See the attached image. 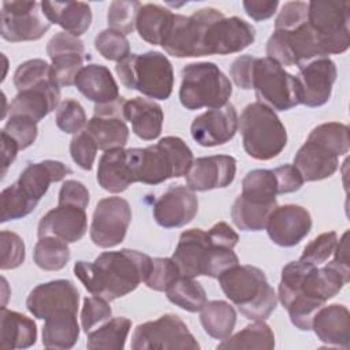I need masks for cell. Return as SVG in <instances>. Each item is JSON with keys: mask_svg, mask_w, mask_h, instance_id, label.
Listing matches in <instances>:
<instances>
[{"mask_svg": "<svg viewBox=\"0 0 350 350\" xmlns=\"http://www.w3.org/2000/svg\"><path fill=\"white\" fill-rule=\"evenodd\" d=\"M37 204L38 201L29 197L15 182L5 187L0 194V221L5 223L22 219L31 213Z\"/></svg>", "mask_w": 350, "mask_h": 350, "instance_id": "cell-43", "label": "cell"}, {"mask_svg": "<svg viewBox=\"0 0 350 350\" xmlns=\"http://www.w3.org/2000/svg\"><path fill=\"white\" fill-rule=\"evenodd\" d=\"M167 298L183 310L196 313L206 304L205 288L194 278L179 276L165 290Z\"/></svg>", "mask_w": 350, "mask_h": 350, "instance_id": "cell-41", "label": "cell"}, {"mask_svg": "<svg viewBox=\"0 0 350 350\" xmlns=\"http://www.w3.org/2000/svg\"><path fill=\"white\" fill-rule=\"evenodd\" d=\"M275 347V335L264 321H254L235 335H230L217 345V349H265Z\"/></svg>", "mask_w": 350, "mask_h": 350, "instance_id": "cell-40", "label": "cell"}, {"mask_svg": "<svg viewBox=\"0 0 350 350\" xmlns=\"http://www.w3.org/2000/svg\"><path fill=\"white\" fill-rule=\"evenodd\" d=\"M231 93V81L215 63H190L182 68L179 100L186 109L220 108L227 104Z\"/></svg>", "mask_w": 350, "mask_h": 350, "instance_id": "cell-8", "label": "cell"}, {"mask_svg": "<svg viewBox=\"0 0 350 350\" xmlns=\"http://www.w3.org/2000/svg\"><path fill=\"white\" fill-rule=\"evenodd\" d=\"M3 131L16 141L21 150L33 145L38 134L37 122L23 115H10Z\"/></svg>", "mask_w": 350, "mask_h": 350, "instance_id": "cell-52", "label": "cell"}, {"mask_svg": "<svg viewBox=\"0 0 350 350\" xmlns=\"http://www.w3.org/2000/svg\"><path fill=\"white\" fill-rule=\"evenodd\" d=\"M237 174V160L228 154L198 157L187 171L186 183L194 191L223 189L232 183Z\"/></svg>", "mask_w": 350, "mask_h": 350, "instance_id": "cell-24", "label": "cell"}, {"mask_svg": "<svg viewBox=\"0 0 350 350\" xmlns=\"http://www.w3.org/2000/svg\"><path fill=\"white\" fill-rule=\"evenodd\" d=\"M124 97L108 104H96L92 119L88 120L85 130L96 141L100 150L123 148L129 141V127L126 124L123 107Z\"/></svg>", "mask_w": 350, "mask_h": 350, "instance_id": "cell-17", "label": "cell"}, {"mask_svg": "<svg viewBox=\"0 0 350 350\" xmlns=\"http://www.w3.org/2000/svg\"><path fill=\"white\" fill-rule=\"evenodd\" d=\"M133 350H198L200 343L186 323L174 313H165L154 321L138 324L131 336Z\"/></svg>", "mask_w": 350, "mask_h": 350, "instance_id": "cell-11", "label": "cell"}, {"mask_svg": "<svg viewBox=\"0 0 350 350\" xmlns=\"http://www.w3.org/2000/svg\"><path fill=\"white\" fill-rule=\"evenodd\" d=\"M1 238V269H14L25 261V243L23 239L12 232L3 230Z\"/></svg>", "mask_w": 350, "mask_h": 350, "instance_id": "cell-55", "label": "cell"}, {"mask_svg": "<svg viewBox=\"0 0 350 350\" xmlns=\"http://www.w3.org/2000/svg\"><path fill=\"white\" fill-rule=\"evenodd\" d=\"M98 185L109 193H122L133 183L126 161V149L115 148L105 150L98 160Z\"/></svg>", "mask_w": 350, "mask_h": 350, "instance_id": "cell-35", "label": "cell"}, {"mask_svg": "<svg viewBox=\"0 0 350 350\" xmlns=\"http://www.w3.org/2000/svg\"><path fill=\"white\" fill-rule=\"evenodd\" d=\"M242 196L264 202H276L278 182L273 170H252L242 180Z\"/></svg>", "mask_w": 350, "mask_h": 350, "instance_id": "cell-44", "label": "cell"}, {"mask_svg": "<svg viewBox=\"0 0 350 350\" xmlns=\"http://www.w3.org/2000/svg\"><path fill=\"white\" fill-rule=\"evenodd\" d=\"M278 202H262L239 194L231 208L232 223L243 231H261Z\"/></svg>", "mask_w": 350, "mask_h": 350, "instance_id": "cell-37", "label": "cell"}, {"mask_svg": "<svg viewBox=\"0 0 350 350\" xmlns=\"http://www.w3.org/2000/svg\"><path fill=\"white\" fill-rule=\"evenodd\" d=\"M309 141L317 142L338 156H343L350 149L349 127L343 123L328 122L314 127L308 135Z\"/></svg>", "mask_w": 350, "mask_h": 350, "instance_id": "cell-45", "label": "cell"}, {"mask_svg": "<svg viewBox=\"0 0 350 350\" xmlns=\"http://www.w3.org/2000/svg\"><path fill=\"white\" fill-rule=\"evenodd\" d=\"M115 71L122 85L156 100H167L174 88L172 64L157 51L130 53L118 62Z\"/></svg>", "mask_w": 350, "mask_h": 350, "instance_id": "cell-6", "label": "cell"}, {"mask_svg": "<svg viewBox=\"0 0 350 350\" xmlns=\"http://www.w3.org/2000/svg\"><path fill=\"white\" fill-rule=\"evenodd\" d=\"M96 51L107 60L120 62L130 55V42L120 31L105 29L94 38Z\"/></svg>", "mask_w": 350, "mask_h": 350, "instance_id": "cell-48", "label": "cell"}, {"mask_svg": "<svg viewBox=\"0 0 350 350\" xmlns=\"http://www.w3.org/2000/svg\"><path fill=\"white\" fill-rule=\"evenodd\" d=\"M312 217L306 208L295 204L276 206L268 216L265 230L271 241L283 247L298 245L310 231Z\"/></svg>", "mask_w": 350, "mask_h": 350, "instance_id": "cell-20", "label": "cell"}, {"mask_svg": "<svg viewBox=\"0 0 350 350\" xmlns=\"http://www.w3.org/2000/svg\"><path fill=\"white\" fill-rule=\"evenodd\" d=\"M245 12L254 21H264L271 18L279 5L278 0L258 1V0H245L242 3Z\"/></svg>", "mask_w": 350, "mask_h": 350, "instance_id": "cell-61", "label": "cell"}, {"mask_svg": "<svg viewBox=\"0 0 350 350\" xmlns=\"http://www.w3.org/2000/svg\"><path fill=\"white\" fill-rule=\"evenodd\" d=\"M200 312V321L209 336L223 340L231 335L237 323V313L231 304L221 299L206 301Z\"/></svg>", "mask_w": 350, "mask_h": 350, "instance_id": "cell-38", "label": "cell"}, {"mask_svg": "<svg viewBox=\"0 0 350 350\" xmlns=\"http://www.w3.org/2000/svg\"><path fill=\"white\" fill-rule=\"evenodd\" d=\"M308 25L317 38L323 57L343 53L350 45V3H308Z\"/></svg>", "mask_w": 350, "mask_h": 350, "instance_id": "cell-9", "label": "cell"}, {"mask_svg": "<svg viewBox=\"0 0 350 350\" xmlns=\"http://www.w3.org/2000/svg\"><path fill=\"white\" fill-rule=\"evenodd\" d=\"M221 11L208 7L196 11L190 16L175 14L170 33L161 46L174 57H201L204 34L208 25Z\"/></svg>", "mask_w": 350, "mask_h": 350, "instance_id": "cell-12", "label": "cell"}, {"mask_svg": "<svg viewBox=\"0 0 350 350\" xmlns=\"http://www.w3.org/2000/svg\"><path fill=\"white\" fill-rule=\"evenodd\" d=\"M37 325L33 319L10 310L5 306L0 312V347L27 349L36 343Z\"/></svg>", "mask_w": 350, "mask_h": 350, "instance_id": "cell-33", "label": "cell"}, {"mask_svg": "<svg viewBox=\"0 0 350 350\" xmlns=\"http://www.w3.org/2000/svg\"><path fill=\"white\" fill-rule=\"evenodd\" d=\"M51 27V22L37 1H3L1 37L10 42L40 40Z\"/></svg>", "mask_w": 350, "mask_h": 350, "instance_id": "cell-14", "label": "cell"}, {"mask_svg": "<svg viewBox=\"0 0 350 350\" xmlns=\"http://www.w3.org/2000/svg\"><path fill=\"white\" fill-rule=\"evenodd\" d=\"M41 10L45 18L59 25L66 33L79 37L92 23V10L82 1H41Z\"/></svg>", "mask_w": 350, "mask_h": 350, "instance_id": "cell-31", "label": "cell"}, {"mask_svg": "<svg viewBox=\"0 0 350 350\" xmlns=\"http://www.w3.org/2000/svg\"><path fill=\"white\" fill-rule=\"evenodd\" d=\"M97 149L98 148L96 141L85 129L74 134L70 142V154L74 163L86 171H90L93 168Z\"/></svg>", "mask_w": 350, "mask_h": 350, "instance_id": "cell-53", "label": "cell"}, {"mask_svg": "<svg viewBox=\"0 0 350 350\" xmlns=\"http://www.w3.org/2000/svg\"><path fill=\"white\" fill-rule=\"evenodd\" d=\"M347 237H349V231H346L339 243H336L335 250H334V260L329 261L332 265H335L338 269H340L342 272L350 275V265H349V243H347Z\"/></svg>", "mask_w": 350, "mask_h": 350, "instance_id": "cell-63", "label": "cell"}, {"mask_svg": "<svg viewBox=\"0 0 350 350\" xmlns=\"http://www.w3.org/2000/svg\"><path fill=\"white\" fill-rule=\"evenodd\" d=\"M293 165L299 171L304 180H321L335 174L339 165V156L325 146L306 139L295 153Z\"/></svg>", "mask_w": 350, "mask_h": 350, "instance_id": "cell-28", "label": "cell"}, {"mask_svg": "<svg viewBox=\"0 0 350 350\" xmlns=\"http://www.w3.org/2000/svg\"><path fill=\"white\" fill-rule=\"evenodd\" d=\"M295 75L299 104L314 108L324 105L336 81V66L329 57H317L301 67Z\"/></svg>", "mask_w": 350, "mask_h": 350, "instance_id": "cell-18", "label": "cell"}, {"mask_svg": "<svg viewBox=\"0 0 350 350\" xmlns=\"http://www.w3.org/2000/svg\"><path fill=\"white\" fill-rule=\"evenodd\" d=\"M75 88L96 104H108L120 97L119 86L109 68L103 64H88L77 74Z\"/></svg>", "mask_w": 350, "mask_h": 350, "instance_id": "cell-29", "label": "cell"}, {"mask_svg": "<svg viewBox=\"0 0 350 350\" xmlns=\"http://www.w3.org/2000/svg\"><path fill=\"white\" fill-rule=\"evenodd\" d=\"M179 276V268L172 258L156 257L152 258V269L145 280V284L154 291H165L167 287Z\"/></svg>", "mask_w": 350, "mask_h": 350, "instance_id": "cell-51", "label": "cell"}, {"mask_svg": "<svg viewBox=\"0 0 350 350\" xmlns=\"http://www.w3.org/2000/svg\"><path fill=\"white\" fill-rule=\"evenodd\" d=\"M79 336L77 312L59 310L45 319L42 345L45 349H71Z\"/></svg>", "mask_w": 350, "mask_h": 350, "instance_id": "cell-34", "label": "cell"}, {"mask_svg": "<svg viewBox=\"0 0 350 350\" xmlns=\"http://www.w3.org/2000/svg\"><path fill=\"white\" fill-rule=\"evenodd\" d=\"M68 174H71V170L62 161L42 160L40 163H29L16 183L29 197L40 201L51 183L64 179Z\"/></svg>", "mask_w": 350, "mask_h": 350, "instance_id": "cell-32", "label": "cell"}, {"mask_svg": "<svg viewBox=\"0 0 350 350\" xmlns=\"http://www.w3.org/2000/svg\"><path fill=\"white\" fill-rule=\"evenodd\" d=\"M152 269V258L138 250L104 252L93 262L79 260L74 273L85 288L107 301L124 297L145 282Z\"/></svg>", "mask_w": 350, "mask_h": 350, "instance_id": "cell-1", "label": "cell"}, {"mask_svg": "<svg viewBox=\"0 0 350 350\" xmlns=\"http://www.w3.org/2000/svg\"><path fill=\"white\" fill-rule=\"evenodd\" d=\"M238 130V115L232 104L208 109L194 118L190 131L193 139L201 146H217L234 138Z\"/></svg>", "mask_w": 350, "mask_h": 350, "instance_id": "cell-23", "label": "cell"}, {"mask_svg": "<svg viewBox=\"0 0 350 350\" xmlns=\"http://www.w3.org/2000/svg\"><path fill=\"white\" fill-rule=\"evenodd\" d=\"M245 152L256 160L276 157L287 144V131L276 112L262 103L245 107L238 118Z\"/></svg>", "mask_w": 350, "mask_h": 350, "instance_id": "cell-7", "label": "cell"}, {"mask_svg": "<svg viewBox=\"0 0 350 350\" xmlns=\"http://www.w3.org/2000/svg\"><path fill=\"white\" fill-rule=\"evenodd\" d=\"M89 201H90L89 190L82 182L74 180V179H68L63 182L59 191V200H57L59 205L67 204V205H75L86 209V206L89 205Z\"/></svg>", "mask_w": 350, "mask_h": 350, "instance_id": "cell-57", "label": "cell"}, {"mask_svg": "<svg viewBox=\"0 0 350 350\" xmlns=\"http://www.w3.org/2000/svg\"><path fill=\"white\" fill-rule=\"evenodd\" d=\"M267 57L287 67H301L313 57H323L308 21L288 30H273L267 42Z\"/></svg>", "mask_w": 350, "mask_h": 350, "instance_id": "cell-13", "label": "cell"}, {"mask_svg": "<svg viewBox=\"0 0 350 350\" xmlns=\"http://www.w3.org/2000/svg\"><path fill=\"white\" fill-rule=\"evenodd\" d=\"M139 7H141V3L135 0L112 1L108 7V14H107L109 29L120 31L124 36L133 33V30L135 29V21H137V14Z\"/></svg>", "mask_w": 350, "mask_h": 350, "instance_id": "cell-47", "label": "cell"}, {"mask_svg": "<svg viewBox=\"0 0 350 350\" xmlns=\"http://www.w3.org/2000/svg\"><path fill=\"white\" fill-rule=\"evenodd\" d=\"M336 243H338V235L335 231L323 232L319 237H316L314 239H312L304 247V252H302L299 260L306 261L313 265L323 264L334 253Z\"/></svg>", "mask_w": 350, "mask_h": 350, "instance_id": "cell-54", "label": "cell"}, {"mask_svg": "<svg viewBox=\"0 0 350 350\" xmlns=\"http://www.w3.org/2000/svg\"><path fill=\"white\" fill-rule=\"evenodd\" d=\"M60 101V86L56 81H48L38 86L18 92L10 104V115L29 116L37 123L52 112Z\"/></svg>", "mask_w": 350, "mask_h": 350, "instance_id": "cell-26", "label": "cell"}, {"mask_svg": "<svg viewBox=\"0 0 350 350\" xmlns=\"http://www.w3.org/2000/svg\"><path fill=\"white\" fill-rule=\"evenodd\" d=\"M124 119L131 123L133 133L145 141L156 139L163 129V109L153 100L134 97L126 100L123 107Z\"/></svg>", "mask_w": 350, "mask_h": 350, "instance_id": "cell-30", "label": "cell"}, {"mask_svg": "<svg viewBox=\"0 0 350 350\" xmlns=\"http://www.w3.org/2000/svg\"><path fill=\"white\" fill-rule=\"evenodd\" d=\"M131 328V320L123 316L109 319L88 334L89 350H122Z\"/></svg>", "mask_w": 350, "mask_h": 350, "instance_id": "cell-39", "label": "cell"}, {"mask_svg": "<svg viewBox=\"0 0 350 350\" xmlns=\"http://www.w3.org/2000/svg\"><path fill=\"white\" fill-rule=\"evenodd\" d=\"M226 297L249 320L264 321L275 310L278 295L264 271L253 265H234L217 276Z\"/></svg>", "mask_w": 350, "mask_h": 350, "instance_id": "cell-3", "label": "cell"}, {"mask_svg": "<svg viewBox=\"0 0 350 350\" xmlns=\"http://www.w3.org/2000/svg\"><path fill=\"white\" fill-rule=\"evenodd\" d=\"M256 57L250 55H242L237 57L230 67V77L234 83L243 89H252V75H253V64Z\"/></svg>", "mask_w": 350, "mask_h": 350, "instance_id": "cell-58", "label": "cell"}, {"mask_svg": "<svg viewBox=\"0 0 350 350\" xmlns=\"http://www.w3.org/2000/svg\"><path fill=\"white\" fill-rule=\"evenodd\" d=\"M310 329L325 345L350 347V313L345 305L321 306L313 316Z\"/></svg>", "mask_w": 350, "mask_h": 350, "instance_id": "cell-27", "label": "cell"}, {"mask_svg": "<svg viewBox=\"0 0 350 350\" xmlns=\"http://www.w3.org/2000/svg\"><path fill=\"white\" fill-rule=\"evenodd\" d=\"M126 161L133 183L159 185L186 175L194 157L182 138L168 135L146 148L126 149Z\"/></svg>", "mask_w": 350, "mask_h": 350, "instance_id": "cell-2", "label": "cell"}, {"mask_svg": "<svg viewBox=\"0 0 350 350\" xmlns=\"http://www.w3.org/2000/svg\"><path fill=\"white\" fill-rule=\"evenodd\" d=\"M52 79L55 81L52 66L42 59H30L18 66L14 72V85L18 92L38 86Z\"/></svg>", "mask_w": 350, "mask_h": 350, "instance_id": "cell-46", "label": "cell"}, {"mask_svg": "<svg viewBox=\"0 0 350 350\" xmlns=\"http://www.w3.org/2000/svg\"><path fill=\"white\" fill-rule=\"evenodd\" d=\"M308 21V3L287 1L283 4L275 21V30H288Z\"/></svg>", "mask_w": 350, "mask_h": 350, "instance_id": "cell-56", "label": "cell"}, {"mask_svg": "<svg viewBox=\"0 0 350 350\" xmlns=\"http://www.w3.org/2000/svg\"><path fill=\"white\" fill-rule=\"evenodd\" d=\"M256 29L239 16L226 18L220 12L206 27L202 41L204 56L230 55L254 42Z\"/></svg>", "mask_w": 350, "mask_h": 350, "instance_id": "cell-16", "label": "cell"}, {"mask_svg": "<svg viewBox=\"0 0 350 350\" xmlns=\"http://www.w3.org/2000/svg\"><path fill=\"white\" fill-rule=\"evenodd\" d=\"M88 123L86 113L79 101L74 98L63 100L56 109V126L66 134H77Z\"/></svg>", "mask_w": 350, "mask_h": 350, "instance_id": "cell-49", "label": "cell"}, {"mask_svg": "<svg viewBox=\"0 0 350 350\" xmlns=\"http://www.w3.org/2000/svg\"><path fill=\"white\" fill-rule=\"evenodd\" d=\"M349 279L350 275L342 272L331 262L317 268V265L302 260L290 261L282 269L278 298L283 308L297 297L325 304L343 288Z\"/></svg>", "mask_w": 350, "mask_h": 350, "instance_id": "cell-4", "label": "cell"}, {"mask_svg": "<svg viewBox=\"0 0 350 350\" xmlns=\"http://www.w3.org/2000/svg\"><path fill=\"white\" fill-rule=\"evenodd\" d=\"M88 230V216L83 208L75 205H59L46 212L37 228L38 238L56 237L67 243L82 239Z\"/></svg>", "mask_w": 350, "mask_h": 350, "instance_id": "cell-25", "label": "cell"}, {"mask_svg": "<svg viewBox=\"0 0 350 350\" xmlns=\"http://www.w3.org/2000/svg\"><path fill=\"white\" fill-rule=\"evenodd\" d=\"M252 89L258 103L273 111H288L299 104L295 77L269 57H256Z\"/></svg>", "mask_w": 350, "mask_h": 350, "instance_id": "cell-10", "label": "cell"}, {"mask_svg": "<svg viewBox=\"0 0 350 350\" xmlns=\"http://www.w3.org/2000/svg\"><path fill=\"white\" fill-rule=\"evenodd\" d=\"M19 145L16 144V141H14L7 133H4L1 130V164H3V170H1V175L4 176L8 167L14 163V160L16 159L18 154Z\"/></svg>", "mask_w": 350, "mask_h": 350, "instance_id": "cell-62", "label": "cell"}, {"mask_svg": "<svg viewBox=\"0 0 350 350\" xmlns=\"http://www.w3.org/2000/svg\"><path fill=\"white\" fill-rule=\"evenodd\" d=\"M175 14L159 4H144L139 7L135 21V29L139 37L152 44L161 45L170 33Z\"/></svg>", "mask_w": 350, "mask_h": 350, "instance_id": "cell-36", "label": "cell"}, {"mask_svg": "<svg viewBox=\"0 0 350 350\" xmlns=\"http://www.w3.org/2000/svg\"><path fill=\"white\" fill-rule=\"evenodd\" d=\"M46 53L52 62V72L57 85L60 88L74 85L85 60L82 40L66 31L56 33L46 45Z\"/></svg>", "mask_w": 350, "mask_h": 350, "instance_id": "cell-21", "label": "cell"}, {"mask_svg": "<svg viewBox=\"0 0 350 350\" xmlns=\"http://www.w3.org/2000/svg\"><path fill=\"white\" fill-rule=\"evenodd\" d=\"M209 239L212 243L223 247H230L234 249V246L239 241V235L226 223V221H219L216 223L209 231H208Z\"/></svg>", "mask_w": 350, "mask_h": 350, "instance_id": "cell-60", "label": "cell"}, {"mask_svg": "<svg viewBox=\"0 0 350 350\" xmlns=\"http://www.w3.org/2000/svg\"><path fill=\"white\" fill-rule=\"evenodd\" d=\"M112 309L107 299L101 297H86L81 310V325L83 332L88 335L105 321L111 319Z\"/></svg>", "mask_w": 350, "mask_h": 350, "instance_id": "cell-50", "label": "cell"}, {"mask_svg": "<svg viewBox=\"0 0 350 350\" xmlns=\"http://www.w3.org/2000/svg\"><path fill=\"white\" fill-rule=\"evenodd\" d=\"M79 291L71 280L57 279L36 286L27 299V310L40 320H45L59 310L78 312Z\"/></svg>", "mask_w": 350, "mask_h": 350, "instance_id": "cell-19", "label": "cell"}, {"mask_svg": "<svg viewBox=\"0 0 350 350\" xmlns=\"http://www.w3.org/2000/svg\"><path fill=\"white\" fill-rule=\"evenodd\" d=\"M182 276L217 278L223 271L239 264L238 256L230 247L212 243L208 231L190 228L180 234L171 257Z\"/></svg>", "mask_w": 350, "mask_h": 350, "instance_id": "cell-5", "label": "cell"}, {"mask_svg": "<svg viewBox=\"0 0 350 350\" xmlns=\"http://www.w3.org/2000/svg\"><path fill=\"white\" fill-rule=\"evenodd\" d=\"M273 174L278 182V194L297 191L301 189V186L305 182L299 171L293 164H284V165L276 167L273 170Z\"/></svg>", "mask_w": 350, "mask_h": 350, "instance_id": "cell-59", "label": "cell"}, {"mask_svg": "<svg viewBox=\"0 0 350 350\" xmlns=\"http://www.w3.org/2000/svg\"><path fill=\"white\" fill-rule=\"evenodd\" d=\"M198 212V198L189 186H170L154 202L153 217L164 228L189 224Z\"/></svg>", "mask_w": 350, "mask_h": 350, "instance_id": "cell-22", "label": "cell"}, {"mask_svg": "<svg viewBox=\"0 0 350 350\" xmlns=\"http://www.w3.org/2000/svg\"><path fill=\"white\" fill-rule=\"evenodd\" d=\"M71 253L67 242L56 237H41L34 246L33 258L44 271H60L70 261Z\"/></svg>", "mask_w": 350, "mask_h": 350, "instance_id": "cell-42", "label": "cell"}, {"mask_svg": "<svg viewBox=\"0 0 350 350\" xmlns=\"http://www.w3.org/2000/svg\"><path fill=\"white\" fill-rule=\"evenodd\" d=\"M130 221L131 208L124 198H103L97 202L93 212L90 239L98 247H113L124 239Z\"/></svg>", "mask_w": 350, "mask_h": 350, "instance_id": "cell-15", "label": "cell"}]
</instances>
